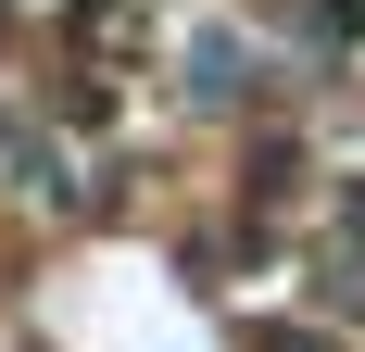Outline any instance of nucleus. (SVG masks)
<instances>
[{
	"instance_id": "obj_1",
	"label": "nucleus",
	"mask_w": 365,
	"mask_h": 352,
	"mask_svg": "<svg viewBox=\"0 0 365 352\" xmlns=\"http://www.w3.org/2000/svg\"><path fill=\"white\" fill-rule=\"evenodd\" d=\"M264 352H340V340H315V327H277V340H264Z\"/></svg>"
}]
</instances>
